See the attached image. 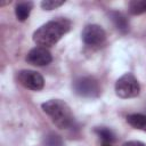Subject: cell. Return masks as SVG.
I'll use <instances>...</instances> for the list:
<instances>
[{
    "instance_id": "4fadbf2b",
    "label": "cell",
    "mask_w": 146,
    "mask_h": 146,
    "mask_svg": "<svg viewBox=\"0 0 146 146\" xmlns=\"http://www.w3.org/2000/svg\"><path fill=\"white\" fill-rule=\"evenodd\" d=\"M43 145L44 146H64V141L60 136L56 133H48L43 138Z\"/></svg>"
},
{
    "instance_id": "3957f363",
    "label": "cell",
    "mask_w": 146,
    "mask_h": 146,
    "mask_svg": "<svg viewBox=\"0 0 146 146\" xmlns=\"http://www.w3.org/2000/svg\"><path fill=\"white\" fill-rule=\"evenodd\" d=\"M140 92V86L132 73H124L115 83V94L120 98H133Z\"/></svg>"
},
{
    "instance_id": "9a60e30c",
    "label": "cell",
    "mask_w": 146,
    "mask_h": 146,
    "mask_svg": "<svg viewBox=\"0 0 146 146\" xmlns=\"http://www.w3.org/2000/svg\"><path fill=\"white\" fill-rule=\"evenodd\" d=\"M122 146H146V145L143 141H139V140H130V141L124 143Z\"/></svg>"
},
{
    "instance_id": "7a4b0ae2",
    "label": "cell",
    "mask_w": 146,
    "mask_h": 146,
    "mask_svg": "<svg viewBox=\"0 0 146 146\" xmlns=\"http://www.w3.org/2000/svg\"><path fill=\"white\" fill-rule=\"evenodd\" d=\"M43 112L59 129H67L74 123V116L70 106L62 99H50L41 105Z\"/></svg>"
},
{
    "instance_id": "52a82bcc",
    "label": "cell",
    "mask_w": 146,
    "mask_h": 146,
    "mask_svg": "<svg viewBox=\"0 0 146 146\" xmlns=\"http://www.w3.org/2000/svg\"><path fill=\"white\" fill-rule=\"evenodd\" d=\"M52 56L50 51L44 47H35L31 49L26 55V62L34 66H44L50 64Z\"/></svg>"
},
{
    "instance_id": "8992f818",
    "label": "cell",
    "mask_w": 146,
    "mask_h": 146,
    "mask_svg": "<svg viewBox=\"0 0 146 146\" xmlns=\"http://www.w3.org/2000/svg\"><path fill=\"white\" fill-rule=\"evenodd\" d=\"M17 80L24 88L30 90L39 91L44 87L43 76L36 71L21 70L19 72H17Z\"/></svg>"
},
{
    "instance_id": "6da1fadb",
    "label": "cell",
    "mask_w": 146,
    "mask_h": 146,
    "mask_svg": "<svg viewBox=\"0 0 146 146\" xmlns=\"http://www.w3.org/2000/svg\"><path fill=\"white\" fill-rule=\"evenodd\" d=\"M70 30L71 22L67 18H56L41 25L33 33V41L39 47H52Z\"/></svg>"
},
{
    "instance_id": "ba28073f",
    "label": "cell",
    "mask_w": 146,
    "mask_h": 146,
    "mask_svg": "<svg viewBox=\"0 0 146 146\" xmlns=\"http://www.w3.org/2000/svg\"><path fill=\"white\" fill-rule=\"evenodd\" d=\"M108 17L119 32H121L122 34H125L129 31V22L123 14L116 10H111L108 13Z\"/></svg>"
},
{
    "instance_id": "7c38bea8",
    "label": "cell",
    "mask_w": 146,
    "mask_h": 146,
    "mask_svg": "<svg viewBox=\"0 0 146 146\" xmlns=\"http://www.w3.org/2000/svg\"><path fill=\"white\" fill-rule=\"evenodd\" d=\"M129 13L131 15H140L146 11V0H133L129 2Z\"/></svg>"
},
{
    "instance_id": "30bf717a",
    "label": "cell",
    "mask_w": 146,
    "mask_h": 146,
    "mask_svg": "<svg viewBox=\"0 0 146 146\" xmlns=\"http://www.w3.org/2000/svg\"><path fill=\"white\" fill-rule=\"evenodd\" d=\"M32 9H33L32 1H22V2H18L15 7V15L18 21L24 22L29 18Z\"/></svg>"
},
{
    "instance_id": "5bb4252c",
    "label": "cell",
    "mask_w": 146,
    "mask_h": 146,
    "mask_svg": "<svg viewBox=\"0 0 146 146\" xmlns=\"http://www.w3.org/2000/svg\"><path fill=\"white\" fill-rule=\"evenodd\" d=\"M64 3H65V1H63V0H60V1L59 0H43L40 3V6L43 10H52V9L60 7Z\"/></svg>"
},
{
    "instance_id": "9c48e42d",
    "label": "cell",
    "mask_w": 146,
    "mask_h": 146,
    "mask_svg": "<svg viewBox=\"0 0 146 146\" xmlns=\"http://www.w3.org/2000/svg\"><path fill=\"white\" fill-rule=\"evenodd\" d=\"M94 131L100 139L102 146H113V144L116 141V135L110 128L97 127V128H95Z\"/></svg>"
},
{
    "instance_id": "8fae6325",
    "label": "cell",
    "mask_w": 146,
    "mask_h": 146,
    "mask_svg": "<svg viewBox=\"0 0 146 146\" xmlns=\"http://www.w3.org/2000/svg\"><path fill=\"white\" fill-rule=\"evenodd\" d=\"M127 122L135 129L146 131V115L140 113L129 114L127 116Z\"/></svg>"
},
{
    "instance_id": "277c9868",
    "label": "cell",
    "mask_w": 146,
    "mask_h": 146,
    "mask_svg": "<svg viewBox=\"0 0 146 146\" xmlns=\"http://www.w3.org/2000/svg\"><path fill=\"white\" fill-rule=\"evenodd\" d=\"M74 92L84 98H96L100 94V87L98 81L92 76H80L73 81Z\"/></svg>"
},
{
    "instance_id": "5b68a950",
    "label": "cell",
    "mask_w": 146,
    "mask_h": 146,
    "mask_svg": "<svg viewBox=\"0 0 146 146\" xmlns=\"http://www.w3.org/2000/svg\"><path fill=\"white\" fill-rule=\"evenodd\" d=\"M82 41L88 47H98L102 46L106 40V32L104 29L97 24L86 25L82 31Z\"/></svg>"
}]
</instances>
